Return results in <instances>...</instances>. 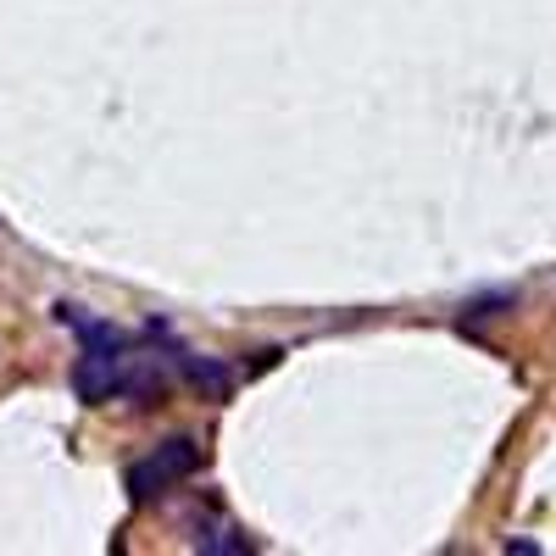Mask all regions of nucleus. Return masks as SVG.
<instances>
[{"label": "nucleus", "instance_id": "obj_1", "mask_svg": "<svg viewBox=\"0 0 556 556\" xmlns=\"http://www.w3.org/2000/svg\"><path fill=\"white\" fill-rule=\"evenodd\" d=\"M195 468H201V445L190 434H173V440H162L156 451H146L128 468V495L134 501H151V495L173 490L178 479H190Z\"/></svg>", "mask_w": 556, "mask_h": 556}, {"label": "nucleus", "instance_id": "obj_2", "mask_svg": "<svg viewBox=\"0 0 556 556\" xmlns=\"http://www.w3.org/2000/svg\"><path fill=\"white\" fill-rule=\"evenodd\" d=\"M178 367L190 374V384H201V390H212V395H223L228 384H235L223 362H201V356H190V351H178Z\"/></svg>", "mask_w": 556, "mask_h": 556}, {"label": "nucleus", "instance_id": "obj_3", "mask_svg": "<svg viewBox=\"0 0 556 556\" xmlns=\"http://www.w3.org/2000/svg\"><path fill=\"white\" fill-rule=\"evenodd\" d=\"M195 545H201V551H235V556L245 551V545L235 540V529H228V523H201V534H195Z\"/></svg>", "mask_w": 556, "mask_h": 556}]
</instances>
